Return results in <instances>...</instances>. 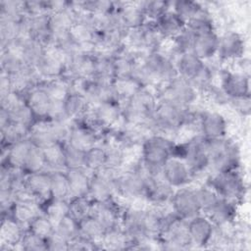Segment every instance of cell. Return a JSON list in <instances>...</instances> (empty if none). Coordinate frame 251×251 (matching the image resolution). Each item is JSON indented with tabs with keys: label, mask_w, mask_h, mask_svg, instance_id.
Listing matches in <instances>:
<instances>
[{
	"label": "cell",
	"mask_w": 251,
	"mask_h": 251,
	"mask_svg": "<svg viewBox=\"0 0 251 251\" xmlns=\"http://www.w3.org/2000/svg\"><path fill=\"white\" fill-rule=\"evenodd\" d=\"M92 115L98 126L104 130L116 127L123 122L122 107L119 101H109L91 107Z\"/></svg>",
	"instance_id": "17"
},
{
	"label": "cell",
	"mask_w": 251,
	"mask_h": 251,
	"mask_svg": "<svg viewBox=\"0 0 251 251\" xmlns=\"http://www.w3.org/2000/svg\"><path fill=\"white\" fill-rule=\"evenodd\" d=\"M1 73L12 75L20 71H22L25 66H27L20 53L10 50V49H3L1 50Z\"/></svg>",
	"instance_id": "40"
},
{
	"label": "cell",
	"mask_w": 251,
	"mask_h": 251,
	"mask_svg": "<svg viewBox=\"0 0 251 251\" xmlns=\"http://www.w3.org/2000/svg\"><path fill=\"white\" fill-rule=\"evenodd\" d=\"M41 80L61 77L66 70V63L61 50L55 46L47 48L46 53L34 68Z\"/></svg>",
	"instance_id": "15"
},
{
	"label": "cell",
	"mask_w": 251,
	"mask_h": 251,
	"mask_svg": "<svg viewBox=\"0 0 251 251\" xmlns=\"http://www.w3.org/2000/svg\"><path fill=\"white\" fill-rule=\"evenodd\" d=\"M78 228L79 234L81 236L97 244L101 249L100 243L104 236L106 228L97 219H95L92 215L87 216L86 218L78 222Z\"/></svg>",
	"instance_id": "34"
},
{
	"label": "cell",
	"mask_w": 251,
	"mask_h": 251,
	"mask_svg": "<svg viewBox=\"0 0 251 251\" xmlns=\"http://www.w3.org/2000/svg\"><path fill=\"white\" fill-rule=\"evenodd\" d=\"M23 170L26 174L37 173L47 170L43 150L41 148L34 145L31 146L27 154V157L24 163Z\"/></svg>",
	"instance_id": "46"
},
{
	"label": "cell",
	"mask_w": 251,
	"mask_h": 251,
	"mask_svg": "<svg viewBox=\"0 0 251 251\" xmlns=\"http://www.w3.org/2000/svg\"><path fill=\"white\" fill-rule=\"evenodd\" d=\"M221 197L238 202L245 194V182L239 169L208 174L204 181Z\"/></svg>",
	"instance_id": "6"
},
{
	"label": "cell",
	"mask_w": 251,
	"mask_h": 251,
	"mask_svg": "<svg viewBox=\"0 0 251 251\" xmlns=\"http://www.w3.org/2000/svg\"><path fill=\"white\" fill-rule=\"evenodd\" d=\"M174 59L178 75L187 80H191L205 66V62L191 51L174 55Z\"/></svg>",
	"instance_id": "29"
},
{
	"label": "cell",
	"mask_w": 251,
	"mask_h": 251,
	"mask_svg": "<svg viewBox=\"0 0 251 251\" xmlns=\"http://www.w3.org/2000/svg\"><path fill=\"white\" fill-rule=\"evenodd\" d=\"M236 112L241 115H248L250 113V96L228 100Z\"/></svg>",
	"instance_id": "58"
},
{
	"label": "cell",
	"mask_w": 251,
	"mask_h": 251,
	"mask_svg": "<svg viewBox=\"0 0 251 251\" xmlns=\"http://www.w3.org/2000/svg\"><path fill=\"white\" fill-rule=\"evenodd\" d=\"M209 154V174L239 169L240 150L237 143L226 136L206 139Z\"/></svg>",
	"instance_id": "4"
},
{
	"label": "cell",
	"mask_w": 251,
	"mask_h": 251,
	"mask_svg": "<svg viewBox=\"0 0 251 251\" xmlns=\"http://www.w3.org/2000/svg\"><path fill=\"white\" fill-rule=\"evenodd\" d=\"M55 231L71 242L79 234L78 221L69 214L55 226Z\"/></svg>",
	"instance_id": "52"
},
{
	"label": "cell",
	"mask_w": 251,
	"mask_h": 251,
	"mask_svg": "<svg viewBox=\"0 0 251 251\" xmlns=\"http://www.w3.org/2000/svg\"><path fill=\"white\" fill-rule=\"evenodd\" d=\"M124 205L114 198L105 202H93L91 215L97 219L106 229L120 226Z\"/></svg>",
	"instance_id": "18"
},
{
	"label": "cell",
	"mask_w": 251,
	"mask_h": 251,
	"mask_svg": "<svg viewBox=\"0 0 251 251\" xmlns=\"http://www.w3.org/2000/svg\"><path fill=\"white\" fill-rule=\"evenodd\" d=\"M47 171L65 170L64 143H53L42 149Z\"/></svg>",
	"instance_id": "43"
},
{
	"label": "cell",
	"mask_w": 251,
	"mask_h": 251,
	"mask_svg": "<svg viewBox=\"0 0 251 251\" xmlns=\"http://www.w3.org/2000/svg\"><path fill=\"white\" fill-rule=\"evenodd\" d=\"M28 127L10 123L8 126H6L3 128H0V134H1V146L8 147L12 144H15L21 140L26 139L28 137L29 132Z\"/></svg>",
	"instance_id": "41"
},
{
	"label": "cell",
	"mask_w": 251,
	"mask_h": 251,
	"mask_svg": "<svg viewBox=\"0 0 251 251\" xmlns=\"http://www.w3.org/2000/svg\"><path fill=\"white\" fill-rule=\"evenodd\" d=\"M237 203L234 201L220 197L213 208L205 214L216 226H226L230 225L236 217Z\"/></svg>",
	"instance_id": "27"
},
{
	"label": "cell",
	"mask_w": 251,
	"mask_h": 251,
	"mask_svg": "<svg viewBox=\"0 0 251 251\" xmlns=\"http://www.w3.org/2000/svg\"><path fill=\"white\" fill-rule=\"evenodd\" d=\"M71 189V198L88 196L91 173L85 168L65 170Z\"/></svg>",
	"instance_id": "30"
},
{
	"label": "cell",
	"mask_w": 251,
	"mask_h": 251,
	"mask_svg": "<svg viewBox=\"0 0 251 251\" xmlns=\"http://www.w3.org/2000/svg\"><path fill=\"white\" fill-rule=\"evenodd\" d=\"M141 7L144 11L147 21L155 22L163 14L171 9V1H140Z\"/></svg>",
	"instance_id": "50"
},
{
	"label": "cell",
	"mask_w": 251,
	"mask_h": 251,
	"mask_svg": "<svg viewBox=\"0 0 251 251\" xmlns=\"http://www.w3.org/2000/svg\"><path fill=\"white\" fill-rule=\"evenodd\" d=\"M47 241V250L49 251H66L69 250L70 242L66 240L63 236L57 233L55 230L54 232L46 239Z\"/></svg>",
	"instance_id": "56"
},
{
	"label": "cell",
	"mask_w": 251,
	"mask_h": 251,
	"mask_svg": "<svg viewBox=\"0 0 251 251\" xmlns=\"http://www.w3.org/2000/svg\"><path fill=\"white\" fill-rule=\"evenodd\" d=\"M25 100L37 120H45L48 118L52 98L40 83L25 95Z\"/></svg>",
	"instance_id": "26"
},
{
	"label": "cell",
	"mask_w": 251,
	"mask_h": 251,
	"mask_svg": "<svg viewBox=\"0 0 251 251\" xmlns=\"http://www.w3.org/2000/svg\"><path fill=\"white\" fill-rule=\"evenodd\" d=\"M219 46V33L217 30L207 31L194 36L191 52L204 62L217 56Z\"/></svg>",
	"instance_id": "23"
},
{
	"label": "cell",
	"mask_w": 251,
	"mask_h": 251,
	"mask_svg": "<svg viewBox=\"0 0 251 251\" xmlns=\"http://www.w3.org/2000/svg\"><path fill=\"white\" fill-rule=\"evenodd\" d=\"M51 176V198L71 199V189L69 179L65 170L49 171Z\"/></svg>",
	"instance_id": "37"
},
{
	"label": "cell",
	"mask_w": 251,
	"mask_h": 251,
	"mask_svg": "<svg viewBox=\"0 0 251 251\" xmlns=\"http://www.w3.org/2000/svg\"><path fill=\"white\" fill-rule=\"evenodd\" d=\"M227 121L217 111L203 110L199 112L198 133L205 139H217L227 136Z\"/></svg>",
	"instance_id": "12"
},
{
	"label": "cell",
	"mask_w": 251,
	"mask_h": 251,
	"mask_svg": "<svg viewBox=\"0 0 251 251\" xmlns=\"http://www.w3.org/2000/svg\"><path fill=\"white\" fill-rule=\"evenodd\" d=\"M114 87L120 103L129 99L141 86L132 78L115 79Z\"/></svg>",
	"instance_id": "54"
},
{
	"label": "cell",
	"mask_w": 251,
	"mask_h": 251,
	"mask_svg": "<svg viewBox=\"0 0 251 251\" xmlns=\"http://www.w3.org/2000/svg\"><path fill=\"white\" fill-rule=\"evenodd\" d=\"M40 85L47 91L54 100H64L70 93V84L64 77H58L49 80H42Z\"/></svg>",
	"instance_id": "47"
},
{
	"label": "cell",
	"mask_w": 251,
	"mask_h": 251,
	"mask_svg": "<svg viewBox=\"0 0 251 251\" xmlns=\"http://www.w3.org/2000/svg\"><path fill=\"white\" fill-rule=\"evenodd\" d=\"M194 190L201 213L203 214H207L221 197L211 186L205 182L195 186Z\"/></svg>",
	"instance_id": "44"
},
{
	"label": "cell",
	"mask_w": 251,
	"mask_h": 251,
	"mask_svg": "<svg viewBox=\"0 0 251 251\" xmlns=\"http://www.w3.org/2000/svg\"><path fill=\"white\" fill-rule=\"evenodd\" d=\"M25 16V1L2 0L0 2V19L21 21Z\"/></svg>",
	"instance_id": "48"
},
{
	"label": "cell",
	"mask_w": 251,
	"mask_h": 251,
	"mask_svg": "<svg viewBox=\"0 0 251 251\" xmlns=\"http://www.w3.org/2000/svg\"><path fill=\"white\" fill-rule=\"evenodd\" d=\"M170 206L176 216L186 221L201 214L194 187L191 185L175 189Z\"/></svg>",
	"instance_id": "11"
},
{
	"label": "cell",
	"mask_w": 251,
	"mask_h": 251,
	"mask_svg": "<svg viewBox=\"0 0 251 251\" xmlns=\"http://www.w3.org/2000/svg\"><path fill=\"white\" fill-rule=\"evenodd\" d=\"M116 8L124 26L127 30L141 27L147 22L140 1L116 2Z\"/></svg>",
	"instance_id": "21"
},
{
	"label": "cell",
	"mask_w": 251,
	"mask_h": 251,
	"mask_svg": "<svg viewBox=\"0 0 251 251\" xmlns=\"http://www.w3.org/2000/svg\"><path fill=\"white\" fill-rule=\"evenodd\" d=\"M94 56V75L91 79L102 81H114V57L111 55L93 53Z\"/></svg>",
	"instance_id": "35"
},
{
	"label": "cell",
	"mask_w": 251,
	"mask_h": 251,
	"mask_svg": "<svg viewBox=\"0 0 251 251\" xmlns=\"http://www.w3.org/2000/svg\"><path fill=\"white\" fill-rule=\"evenodd\" d=\"M159 100L169 101L183 107H193L199 98V91L192 83L179 75L157 87Z\"/></svg>",
	"instance_id": "7"
},
{
	"label": "cell",
	"mask_w": 251,
	"mask_h": 251,
	"mask_svg": "<svg viewBox=\"0 0 251 251\" xmlns=\"http://www.w3.org/2000/svg\"><path fill=\"white\" fill-rule=\"evenodd\" d=\"M245 42L243 36L232 29L219 34L217 56L221 62H235L243 58Z\"/></svg>",
	"instance_id": "13"
},
{
	"label": "cell",
	"mask_w": 251,
	"mask_h": 251,
	"mask_svg": "<svg viewBox=\"0 0 251 251\" xmlns=\"http://www.w3.org/2000/svg\"><path fill=\"white\" fill-rule=\"evenodd\" d=\"M173 155L183 159L189 166L194 177L209 174V154L207 140L199 133L193 134L183 142L175 143Z\"/></svg>",
	"instance_id": "3"
},
{
	"label": "cell",
	"mask_w": 251,
	"mask_h": 251,
	"mask_svg": "<svg viewBox=\"0 0 251 251\" xmlns=\"http://www.w3.org/2000/svg\"><path fill=\"white\" fill-rule=\"evenodd\" d=\"M70 215L76 221H80L91 215L93 201L88 196L74 197L70 201Z\"/></svg>",
	"instance_id": "49"
},
{
	"label": "cell",
	"mask_w": 251,
	"mask_h": 251,
	"mask_svg": "<svg viewBox=\"0 0 251 251\" xmlns=\"http://www.w3.org/2000/svg\"><path fill=\"white\" fill-rule=\"evenodd\" d=\"M195 34L186 27H185L177 33L174 38H172L171 41V46L167 50L172 56L185 53V52H190L193 44Z\"/></svg>",
	"instance_id": "42"
},
{
	"label": "cell",
	"mask_w": 251,
	"mask_h": 251,
	"mask_svg": "<svg viewBox=\"0 0 251 251\" xmlns=\"http://www.w3.org/2000/svg\"><path fill=\"white\" fill-rule=\"evenodd\" d=\"M47 51V47L41 41L34 38H22L21 56L24 62L32 68L38 64Z\"/></svg>",
	"instance_id": "33"
},
{
	"label": "cell",
	"mask_w": 251,
	"mask_h": 251,
	"mask_svg": "<svg viewBox=\"0 0 251 251\" xmlns=\"http://www.w3.org/2000/svg\"><path fill=\"white\" fill-rule=\"evenodd\" d=\"M120 171L105 167L91 173L88 197L93 202H105L116 198V178Z\"/></svg>",
	"instance_id": "8"
},
{
	"label": "cell",
	"mask_w": 251,
	"mask_h": 251,
	"mask_svg": "<svg viewBox=\"0 0 251 251\" xmlns=\"http://www.w3.org/2000/svg\"><path fill=\"white\" fill-rule=\"evenodd\" d=\"M100 140L101 136L97 132L78 122H73V126L66 143L85 152L94 145L98 144Z\"/></svg>",
	"instance_id": "22"
},
{
	"label": "cell",
	"mask_w": 251,
	"mask_h": 251,
	"mask_svg": "<svg viewBox=\"0 0 251 251\" xmlns=\"http://www.w3.org/2000/svg\"><path fill=\"white\" fill-rule=\"evenodd\" d=\"M27 229L47 239L55 230V224L42 212L29 224Z\"/></svg>",
	"instance_id": "51"
},
{
	"label": "cell",
	"mask_w": 251,
	"mask_h": 251,
	"mask_svg": "<svg viewBox=\"0 0 251 251\" xmlns=\"http://www.w3.org/2000/svg\"><path fill=\"white\" fill-rule=\"evenodd\" d=\"M154 24L158 32L166 41L174 38L185 27V22L172 9L163 14Z\"/></svg>",
	"instance_id": "28"
},
{
	"label": "cell",
	"mask_w": 251,
	"mask_h": 251,
	"mask_svg": "<svg viewBox=\"0 0 251 251\" xmlns=\"http://www.w3.org/2000/svg\"><path fill=\"white\" fill-rule=\"evenodd\" d=\"M176 140L159 133L148 135L140 146V161L149 175L161 173L165 162L173 155Z\"/></svg>",
	"instance_id": "2"
},
{
	"label": "cell",
	"mask_w": 251,
	"mask_h": 251,
	"mask_svg": "<svg viewBox=\"0 0 251 251\" xmlns=\"http://www.w3.org/2000/svg\"><path fill=\"white\" fill-rule=\"evenodd\" d=\"M185 25L195 35L207 31L217 30L214 18L208 8H206L205 6H203V8L194 17L186 22Z\"/></svg>",
	"instance_id": "36"
},
{
	"label": "cell",
	"mask_w": 251,
	"mask_h": 251,
	"mask_svg": "<svg viewBox=\"0 0 251 251\" xmlns=\"http://www.w3.org/2000/svg\"><path fill=\"white\" fill-rule=\"evenodd\" d=\"M63 105L66 118L71 122L82 118L90 108L84 95L75 92H70L63 100Z\"/></svg>",
	"instance_id": "32"
},
{
	"label": "cell",
	"mask_w": 251,
	"mask_h": 251,
	"mask_svg": "<svg viewBox=\"0 0 251 251\" xmlns=\"http://www.w3.org/2000/svg\"><path fill=\"white\" fill-rule=\"evenodd\" d=\"M25 186L28 191L42 204L51 199V176L45 170L37 173L26 174Z\"/></svg>",
	"instance_id": "24"
},
{
	"label": "cell",
	"mask_w": 251,
	"mask_h": 251,
	"mask_svg": "<svg viewBox=\"0 0 251 251\" xmlns=\"http://www.w3.org/2000/svg\"><path fill=\"white\" fill-rule=\"evenodd\" d=\"M159 249L163 250H188L192 249L187 221L169 211L163 221L159 234Z\"/></svg>",
	"instance_id": "5"
},
{
	"label": "cell",
	"mask_w": 251,
	"mask_h": 251,
	"mask_svg": "<svg viewBox=\"0 0 251 251\" xmlns=\"http://www.w3.org/2000/svg\"><path fill=\"white\" fill-rule=\"evenodd\" d=\"M26 229L10 216L1 217L0 249L2 251L20 250V242Z\"/></svg>",
	"instance_id": "19"
},
{
	"label": "cell",
	"mask_w": 251,
	"mask_h": 251,
	"mask_svg": "<svg viewBox=\"0 0 251 251\" xmlns=\"http://www.w3.org/2000/svg\"><path fill=\"white\" fill-rule=\"evenodd\" d=\"M100 246L104 250H128L132 248V241L125 229L121 226H118L106 229Z\"/></svg>",
	"instance_id": "31"
},
{
	"label": "cell",
	"mask_w": 251,
	"mask_h": 251,
	"mask_svg": "<svg viewBox=\"0 0 251 251\" xmlns=\"http://www.w3.org/2000/svg\"><path fill=\"white\" fill-rule=\"evenodd\" d=\"M20 250L25 251H46L47 241L40 235L26 229L20 242Z\"/></svg>",
	"instance_id": "53"
},
{
	"label": "cell",
	"mask_w": 251,
	"mask_h": 251,
	"mask_svg": "<svg viewBox=\"0 0 251 251\" xmlns=\"http://www.w3.org/2000/svg\"><path fill=\"white\" fill-rule=\"evenodd\" d=\"M203 5L200 2L192 0H176L171 1V9L180 17L186 24L192 17H194L201 9Z\"/></svg>",
	"instance_id": "45"
},
{
	"label": "cell",
	"mask_w": 251,
	"mask_h": 251,
	"mask_svg": "<svg viewBox=\"0 0 251 251\" xmlns=\"http://www.w3.org/2000/svg\"><path fill=\"white\" fill-rule=\"evenodd\" d=\"M42 212V203L34 197H29L16 199V202L13 205L10 214L7 216L12 217L25 229H27L31 221Z\"/></svg>",
	"instance_id": "20"
},
{
	"label": "cell",
	"mask_w": 251,
	"mask_h": 251,
	"mask_svg": "<svg viewBox=\"0 0 251 251\" xmlns=\"http://www.w3.org/2000/svg\"><path fill=\"white\" fill-rule=\"evenodd\" d=\"M161 173L166 181L175 189L188 186L195 180L194 175L186 162L174 155L165 162Z\"/></svg>",
	"instance_id": "10"
},
{
	"label": "cell",
	"mask_w": 251,
	"mask_h": 251,
	"mask_svg": "<svg viewBox=\"0 0 251 251\" xmlns=\"http://www.w3.org/2000/svg\"><path fill=\"white\" fill-rule=\"evenodd\" d=\"M220 90L227 101L250 96L249 75L240 71H223Z\"/></svg>",
	"instance_id": "9"
},
{
	"label": "cell",
	"mask_w": 251,
	"mask_h": 251,
	"mask_svg": "<svg viewBox=\"0 0 251 251\" xmlns=\"http://www.w3.org/2000/svg\"><path fill=\"white\" fill-rule=\"evenodd\" d=\"M174 191L175 188L166 181L162 173L149 175L145 195L146 201L149 205H169Z\"/></svg>",
	"instance_id": "16"
},
{
	"label": "cell",
	"mask_w": 251,
	"mask_h": 251,
	"mask_svg": "<svg viewBox=\"0 0 251 251\" xmlns=\"http://www.w3.org/2000/svg\"><path fill=\"white\" fill-rule=\"evenodd\" d=\"M100 247L86 239L85 237L78 234L75 239H73L69 244V250L75 251H86V250H98Z\"/></svg>",
	"instance_id": "57"
},
{
	"label": "cell",
	"mask_w": 251,
	"mask_h": 251,
	"mask_svg": "<svg viewBox=\"0 0 251 251\" xmlns=\"http://www.w3.org/2000/svg\"><path fill=\"white\" fill-rule=\"evenodd\" d=\"M31 146L32 143L28 138L21 140L8 147L1 146V164L12 168L23 169Z\"/></svg>",
	"instance_id": "25"
},
{
	"label": "cell",
	"mask_w": 251,
	"mask_h": 251,
	"mask_svg": "<svg viewBox=\"0 0 251 251\" xmlns=\"http://www.w3.org/2000/svg\"><path fill=\"white\" fill-rule=\"evenodd\" d=\"M158 101L156 87L141 86L129 99L121 103L123 121L126 124L148 126Z\"/></svg>",
	"instance_id": "1"
},
{
	"label": "cell",
	"mask_w": 251,
	"mask_h": 251,
	"mask_svg": "<svg viewBox=\"0 0 251 251\" xmlns=\"http://www.w3.org/2000/svg\"><path fill=\"white\" fill-rule=\"evenodd\" d=\"M187 227L192 249L208 248L213 238L216 226L208 216L201 213L187 221Z\"/></svg>",
	"instance_id": "14"
},
{
	"label": "cell",
	"mask_w": 251,
	"mask_h": 251,
	"mask_svg": "<svg viewBox=\"0 0 251 251\" xmlns=\"http://www.w3.org/2000/svg\"><path fill=\"white\" fill-rule=\"evenodd\" d=\"M85 152L68 143H64L65 170L75 168H84Z\"/></svg>",
	"instance_id": "55"
},
{
	"label": "cell",
	"mask_w": 251,
	"mask_h": 251,
	"mask_svg": "<svg viewBox=\"0 0 251 251\" xmlns=\"http://www.w3.org/2000/svg\"><path fill=\"white\" fill-rule=\"evenodd\" d=\"M70 200L51 198L42 204L43 213L55 224V226L70 213Z\"/></svg>",
	"instance_id": "39"
},
{
	"label": "cell",
	"mask_w": 251,
	"mask_h": 251,
	"mask_svg": "<svg viewBox=\"0 0 251 251\" xmlns=\"http://www.w3.org/2000/svg\"><path fill=\"white\" fill-rule=\"evenodd\" d=\"M107 165V154L104 145L99 142L87 151L84 156V168L90 173L98 172Z\"/></svg>",
	"instance_id": "38"
}]
</instances>
